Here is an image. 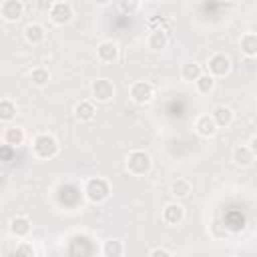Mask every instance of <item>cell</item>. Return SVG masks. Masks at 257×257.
Wrapping results in <instances>:
<instances>
[{
  "label": "cell",
  "instance_id": "4dcf8cb0",
  "mask_svg": "<svg viewBox=\"0 0 257 257\" xmlns=\"http://www.w3.org/2000/svg\"><path fill=\"white\" fill-rule=\"evenodd\" d=\"M34 4H36V10L38 12H46L48 14V10L52 6V0H34Z\"/></svg>",
  "mask_w": 257,
  "mask_h": 257
},
{
  "label": "cell",
  "instance_id": "ac0fdd59",
  "mask_svg": "<svg viewBox=\"0 0 257 257\" xmlns=\"http://www.w3.org/2000/svg\"><path fill=\"white\" fill-rule=\"evenodd\" d=\"M2 141H4L6 145H10V147L16 149V147L24 145V141H26V131H24L22 126L10 124V126L4 128V133H2Z\"/></svg>",
  "mask_w": 257,
  "mask_h": 257
},
{
  "label": "cell",
  "instance_id": "ba28073f",
  "mask_svg": "<svg viewBox=\"0 0 257 257\" xmlns=\"http://www.w3.org/2000/svg\"><path fill=\"white\" fill-rule=\"evenodd\" d=\"M68 253L74 255V257H82V255H92L96 253L94 245H92V239L84 233H76L70 237V243H68Z\"/></svg>",
  "mask_w": 257,
  "mask_h": 257
},
{
  "label": "cell",
  "instance_id": "7402d4cb",
  "mask_svg": "<svg viewBox=\"0 0 257 257\" xmlns=\"http://www.w3.org/2000/svg\"><path fill=\"white\" fill-rule=\"evenodd\" d=\"M239 46H241V52L247 58H255L257 56V34L255 32H245L239 40Z\"/></svg>",
  "mask_w": 257,
  "mask_h": 257
},
{
  "label": "cell",
  "instance_id": "5bb4252c",
  "mask_svg": "<svg viewBox=\"0 0 257 257\" xmlns=\"http://www.w3.org/2000/svg\"><path fill=\"white\" fill-rule=\"evenodd\" d=\"M217 124L215 120L211 118V114H201L195 118V133L201 137V139H213L217 135Z\"/></svg>",
  "mask_w": 257,
  "mask_h": 257
},
{
  "label": "cell",
  "instance_id": "d6a6232c",
  "mask_svg": "<svg viewBox=\"0 0 257 257\" xmlns=\"http://www.w3.org/2000/svg\"><path fill=\"white\" fill-rule=\"evenodd\" d=\"M92 2H94L96 6H108V4L112 2V0H92Z\"/></svg>",
  "mask_w": 257,
  "mask_h": 257
},
{
  "label": "cell",
  "instance_id": "d4e9b609",
  "mask_svg": "<svg viewBox=\"0 0 257 257\" xmlns=\"http://www.w3.org/2000/svg\"><path fill=\"white\" fill-rule=\"evenodd\" d=\"M100 253L104 257H120V255H124V245L118 239H108V241H104Z\"/></svg>",
  "mask_w": 257,
  "mask_h": 257
},
{
  "label": "cell",
  "instance_id": "3957f363",
  "mask_svg": "<svg viewBox=\"0 0 257 257\" xmlns=\"http://www.w3.org/2000/svg\"><path fill=\"white\" fill-rule=\"evenodd\" d=\"M124 165H126V171H128L131 175H135V177H145V175H149L151 169H153V159H151V155H149L147 151H143V149H133V151H128Z\"/></svg>",
  "mask_w": 257,
  "mask_h": 257
},
{
  "label": "cell",
  "instance_id": "d6986e66",
  "mask_svg": "<svg viewBox=\"0 0 257 257\" xmlns=\"http://www.w3.org/2000/svg\"><path fill=\"white\" fill-rule=\"evenodd\" d=\"M231 161H233V165H237V167H249V165L255 161V153H253L247 145H237V147L231 151Z\"/></svg>",
  "mask_w": 257,
  "mask_h": 257
},
{
  "label": "cell",
  "instance_id": "30bf717a",
  "mask_svg": "<svg viewBox=\"0 0 257 257\" xmlns=\"http://www.w3.org/2000/svg\"><path fill=\"white\" fill-rule=\"evenodd\" d=\"M169 42H171V32H169L167 28H163V26L151 28L149 38H147V44H149L151 50H155V52L165 50V48L169 46Z\"/></svg>",
  "mask_w": 257,
  "mask_h": 257
},
{
  "label": "cell",
  "instance_id": "2e32d148",
  "mask_svg": "<svg viewBox=\"0 0 257 257\" xmlns=\"http://www.w3.org/2000/svg\"><path fill=\"white\" fill-rule=\"evenodd\" d=\"M94 116H96V106H94L92 100L82 98V100H78V102L74 104V118H76V120H80V122H90V120H94Z\"/></svg>",
  "mask_w": 257,
  "mask_h": 257
},
{
  "label": "cell",
  "instance_id": "44dd1931",
  "mask_svg": "<svg viewBox=\"0 0 257 257\" xmlns=\"http://www.w3.org/2000/svg\"><path fill=\"white\" fill-rule=\"evenodd\" d=\"M28 78H30L32 86L44 88V86H48V82H50V70H48L46 66H34V68L28 72Z\"/></svg>",
  "mask_w": 257,
  "mask_h": 257
},
{
  "label": "cell",
  "instance_id": "f1b7e54d",
  "mask_svg": "<svg viewBox=\"0 0 257 257\" xmlns=\"http://www.w3.org/2000/svg\"><path fill=\"white\" fill-rule=\"evenodd\" d=\"M14 159V147L10 145H0V163H10Z\"/></svg>",
  "mask_w": 257,
  "mask_h": 257
},
{
  "label": "cell",
  "instance_id": "83f0119b",
  "mask_svg": "<svg viewBox=\"0 0 257 257\" xmlns=\"http://www.w3.org/2000/svg\"><path fill=\"white\" fill-rule=\"evenodd\" d=\"M12 253H14V255H26V257H32V255H36V249H34V245H32L30 241H18L16 247L12 249Z\"/></svg>",
  "mask_w": 257,
  "mask_h": 257
},
{
  "label": "cell",
  "instance_id": "1f68e13d",
  "mask_svg": "<svg viewBox=\"0 0 257 257\" xmlns=\"http://www.w3.org/2000/svg\"><path fill=\"white\" fill-rule=\"evenodd\" d=\"M247 147H249V149H251V151H253V153L257 155V137H251V139H249V145H247Z\"/></svg>",
  "mask_w": 257,
  "mask_h": 257
},
{
  "label": "cell",
  "instance_id": "5b68a950",
  "mask_svg": "<svg viewBox=\"0 0 257 257\" xmlns=\"http://www.w3.org/2000/svg\"><path fill=\"white\" fill-rule=\"evenodd\" d=\"M128 96H131V100L137 102V104H147V102H151L153 96H155V86H153L149 80H137V82L131 84Z\"/></svg>",
  "mask_w": 257,
  "mask_h": 257
},
{
  "label": "cell",
  "instance_id": "cb8c5ba5",
  "mask_svg": "<svg viewBox=\"0 0 257 257\" xmlns=\"http://www.w3.org/2000/svg\"><path fill=\"white\" fill-rule=\"evenodd\" d=\"M201 72H203V68L197 62H183L181 64V70H179V74H181V78L185 82H195Z\"/></svg>",
  "mask_w": 257,
  "mask_h": 257
},
{
  "label": "cell",
  "instance_id": "52a82bcc",
  "mask_svg": "<svg viewBox=\"0 0 257 257\" xmlns=\"http://www.w3.org/2000/svg\"><path fill=\"white\" fill-rule=\"evenodd\" d=\"M48 18H50L52 24L64 26L74 18V10L68 2H52L50 10H48Z\"/></svg>",
  "mask_w": 257,
  "mask_h": 257
},
{
  "label": "cell",
  "instance_id": "8fae6325",
  "mask_svg": "<svg viewBox=\"0 0 257 257\" xmlns=\"http://www.w3.org/2000/svg\"><path fill=\"white\" fill-rule=\"evenodd\" d=\"M161 219H163V223H167L171 227H177L185 221V207L181 203H167L163 207Z\"/></svg>",
  "mask_w": 257,
  "mask_h": 257
},
{
  "label": "cell",
  "instance_id": "7a4b0ae2",
  "mask_svg": "<svg viewBox=\"0 0 257 257\" xmlns=\"http://www.w3.org/2000/svg\"><path fill=\"white\" fill-rule=\"evenodd\" d=\"M82 195L92 205H100L110 197V185L102 177H90V179H86V183L82 187Z\"/></svg>",
  "mask_w": 257,
  "mask_h": 257
},
{
  "label": "cell",
  "instance_id": "277c9868",
  "mask_svg": "<svg viewBox=\"0 0 257 257\" xmlns=\"http://www.w3.org/2000/svg\"><path fill=\"white\" fill-rule=\"evenodd\" d=\"M90 96L96 102H110L114 98V84L108 78H96L90 84Z\"/></svg>",
  "mask_w": 257,
  "mask_h": 257
},
{
  "label": "cell",
  "instance_id": "7c38bea8",
  "mask_svg": "<svg viewBox=\"0 0 257 257\" xmlns=\"http://www.w3.org/2000/svg\"><path fill=\"white\" fill-rule=\"evenodd\" d=\"M8 231H10V235L16 237V239H26V237L30 235V231H32V221H30L26 215H16V217L10 219Z\"/></svg>",
  "mask_w": 257,
  "mask_h": 257
},
{
  "label": "cell",
  "instance_id": "484cf974",
  "mask_svg": "<svg viewBox=\"0 0 257 257\" xmlns=\"http://www.w3.org/2000/svg\"><path fill=\"white\" fill-rule=\"evenodd\" d=\"M195 88H197L199 94H209L215 88V78L209 72H201L195 80Z\"/></svg>",
  "mask_w": 257,
  "mask_h": 257
},
{
  "label": "cell",
  "instance_id": "6da1fadb",
  "mask_svg": "<svg viewBox=\"0 0 257 257\" xmlns=\"http://www.w3.org/2000/svg\"><path fill=\"white\" fill-rule=\"evenodd\" d=\"M60 151V145H58V139L50 133H40L32 139V153L36 159H42V161H48V159H54Z\"/></svg>",
  "mask_w": 257,
  "mask_h": 257
},
{
  "label": "cell",
  "instance_id": "836d02e7",
  "mask_svg": "<svg viewBox=\"0 0 257 257\" xmlns=\"http://www.w3.org/2000/svg\"><path fill=\"white\" fill-rule=\"evenodd\" d=\"M221 4H225V6H233V4H237V0H219Z\"/></svg>",
  "mask_w": 257,
  "mask_h": 257
},
{
  "label": "cell",
  "instance_id": "ffe728a7",
  "mask_svg": "<svg viewBox=\"0 0 257 257\" xmlns=\"http://www.w3.org/2000/svg\"><path fill=\"white\" fill-rule=\"evenodd\" d=\"M169 193H171V197H175V199H187V197L193 193V183H191L189 179H185V177H179V179H175V181L171 183Z\"/></svg>",
  "mask_w": 257,
  "mask_h": 257
},
{
  "label": "cell",
  "instance_id": "8992f818",
  "mask_svg": "<svg viewBox=\"0 0 257 257\" xmlns=\"http://www.w3.org/2000/svg\"><path fill=\"white\" fill-rule=\"evenodd\" d=\"M231 70V58L223 52H215L209 56L207 60V72L213 76V78H221L225 74H229Z\"/></svg>",
  "mask_w": 257,
  "mask_h": 257
},
{
  "label": "cell",
  "instance_id": "9c48e42d",
  "mask_svg": "<svg viewBox=\"0 0 257 257\" xmlns=\"http://www.w3.org/2000/svg\"><path fill=\"white\" fill-rule=\"evenodd\" d=\"M120 56V48H118V42L114 40H102L98 46H96V58L102 62V64H114Z\"/></svg>",
  "mask_w": 257,
  "mask_h": 257
},
{
  "label": "cell",
  "instance_id": "4fadbf2b",
  "mask_svg": "<svg viewBox=\"0 0 257 257\" xmlns=\"http://www.w3.org/2000/svg\"><path fill=\"white\" fill-rule=\"evenodd\" d=\"M24 14V4L22 0H4L0 4V16L6 22H18Z\"/></svg>",
  "mask_w": 257,
  "mask_h": 257
},
{
  "label": "cell",
  "instance_id": "9a60e30c",
  "mask_svg": "<svg viewBox=\"0 0 257 257\" xmlns=\"http://www.w3.org/2000/svg\"><path fill=\"white\" fill-rule=\"evenodd\" d=\"M22 32H24L26 42L32 44V46H38V44H42L46 40V28L40 22H28Z\"/></svg>",
  "mask_w": 257,
  "mask_h": 257
},
{
  "label": "cell",
  "instance_id": "e0dca14e",
  "mask_svg": "<svg viewBox=\"0 0 257 257\" xmlns=\"http://www.w3.org/2000/svg\"><path fill=\"white\" fill-rule=\"evenodd\" d=\"M211 118L215 120L217 128H227V126L233 124L235 114H233V110H231L227 104H217V106L213 108V112H211Z\"/></svg>",
  "mask_w": 257,
  "mask_h": 257
},
{
  "label": "cell",
  "instance_id": "603a6c76",
  "mask_svg": "<svg viewBox=\"0 0 257 257\" xmlns=\"http://www.w3.org/2000/svg\"><path fill=\"white\" fill-rule=\"evenodd\" d=\"M18 114V106L10 98H0V122H12Z\"/></svg>",
  "mask_w": 257,
  "mask_h": 257
},
{
  "label": "cell",
  "instance_id": "4316f807",
  "mask_svg": "<svg viewBox=\"0 0 257 257\" xmlns=\"http://www.w3.org/2000/svg\"><path fill=\"white\" fill-rule=\"evenodd\" d=\"M116 6H118V10H120L124 16H133V14L139 12L141 0H116Z\"/></svg>",
  "mask_w": 257,
  "mask_h": 257
},
{
  "label": "cell",
  "instance_id": "f546056e",
  "mask_svg": "<svg viewBox=\"0 0 257 257\" xmlns=\"http://www.w3.org/2000/svg\"><path fill=\"white\" fill-rule=\"evenodd\" d=\"M147 255L149 257H171L173 255V251L171 249H167V247H151L149 251H147Z\"/></svg>",
  "mask_w": 257,
  "mask_h": 257
}]
</instances>
